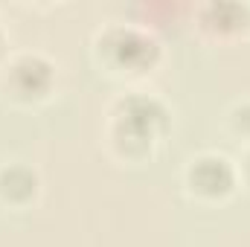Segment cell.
<instances>
[{"mask_svg":"<svg viewBox=\"0 0 250 247\" xmlns=\"http://www.w3.org/2000/svg\"><path fill=\"white\" fill-rule=\"evenodd\" d=\"M111 137L114 145L125 157H143L151 151V145L166 134L169 111L157 96L148 93H128L117 99L111 114Z\"/></svg>","mask_w":250,"mask_h":247,"instance_id":"cell-1","label":"cell"},{"mask_svg":"<svg viewBox=\"0 0 250 247\" xmlns=\"http://www.w3.org/2000/svg\"><path fill=\"white\" fill-rule=\"evenodd\" d=\"M99 56L117 73H146L160 59V44L137 26H111L99 35Z\"/></svg>","mask_w":250,"mask_h":247,"instance_id":"cell-2","label":"cell"},{"mask_svg":"<svg viewBox=\"0 0 250 247\" xmlns=\"http://www.w3.org/2000/svg\"><path fill=\"white\" fill-rule=\"evenodd\" d=\"M3 82L15 102L29 105V102L50 96V90L56 84V64L41 53H18L6 64Z\"/></svg>","mask_w":250,"mask_h":247,"instance_id":"cell-3","label":"cell"},{"mask_svg":"<svg viewBox=\"0 0 250 247\" xmlns=\"http://www.w3.org/2000/svg\"><path fill=\"white\" fill-rule=\"evenodd\" d=\"M236 184H239V172L230 157L207 151V154H198L189 160L187 186L192 195H198L204 201H224L227 195H233Z\"/></svg>","mask_w":250,"mask_h":247,"instance_id":"cell-4","label":"cell"},{"mask_svg":"<svg viewBox=\"0 0 250 247\" xmlns=\"http://www.w3.org/2000/svg\"><path fill=\"white\" fill-rule=\"evenodd\" d=\"M38 172L26 163H6L0 166V201L9 206H26L38 195Z\"/></svg>","mask_w":250,"mask_h":247,"instance_id":"cell-5","label":"cell"},{"mask_svg":"<svg viewBox=\"0 0 250 247\" xmlns=\"http://www.w3.org/2000/svg\"><path fill=\"white\" fill-rule=\"evenodd\" d=\"M201 21L212 32H236L250 21V9L239 6V3H209V6H204Z\"/></svg>","mask_w":250,"mask_h":247,"instance_id":"cell-6","label":"cell"},{"mask_svg":"<svg viewBox=\"0 0 250 247\" xmlns=\"http://www.w3.org/2000/svg\"><path fill=\"white\" fill-rule=\"evenodd\" d=\"M230 128H233V134L250 140V99L242 102V105H236V108L230 111Z\"/></svg>","mask_w":250,"mask_h":247,"instance_id":"cell-7","label":"cell"},{"mask_svg":"<svg viewBox=\"0 0 250 247\" xmlns=\"http://www.w3.org/2000/svg\"><path fill=\"white\" fill-rule=\"evenodd\" d=\"M245 163H248V175H250V154H248V160H245Z\"/></svg>","mask_w":250,"mask_h":247,"instance_id":"cell-8","label":"cell"}]
</instances>
